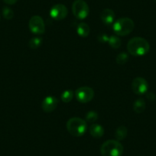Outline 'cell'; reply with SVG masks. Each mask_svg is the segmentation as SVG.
Returning a JSON list of instances; mask_svg holds the SVG:
<instances>
[{
	"instance_id": "cell-1",
	"label": "cell",
	"mask_w": 156,
	"mask_h": 156,
	"mask_svg": "<svg viewBox=\"0 0 156 156\" xmlns=\"http://www.w3.org/2000/svg\"><path fill=\"white\" fill-rule=\"evenodd\" d=\"M127 50L129 53L133 56H144L149 51L150 44L146 39L141 37H135L129 41Z\"/></svg>"
},
{
	"instance_id": "cell-2",
	"label": "cell",
	"mask_w": 156,
	"mask_h": 156,
	"mask_svg": "<svg viewBox=\"0 0 156 156\" xmlns=\"http://www.w3.org/2000/svg\"><path fill=\"white\" fill-rule=\"evenodd\" d=\"M66 126L68 133L75 137H80L83 136L87 129V124L86 121L78 117H73L69 119Z\"/></svg>"
},
{
	"instance_id": "cell-3",
	"label": "cell",
	"mask_w": 156,
	"mask_h": 156,
	"mask_svg": "<svg viewBox=\"0 0 156 156\" xmlns=\"http://www.w3.org/2000/svg\"><path fill=\"white\" fill-rule=\"evenodd\" d=\"M134 28V22L129 18H121L112 24L113 31L119 36L128 35L133 31Z\"/></svg>"
},
{
	"instance_id": "cell-4",
	"label": "cell",
	"mask_w": 156,
	"mask_h": 156,
	"mask_svg": "<svg viewBox=\"0 0 156 156\" xmlns=\"http://www.w3.org/2000/svg\"><path fill=\"white\" fill-rule=\"evenodd\" d=\"M102 156H122L123 146L117 140H108L100 148Z\"/></svg>"
},
{
	"instance_id": "cell-5",
	"label": "cell",
	"mask_w": 156,
	"mask_h": 156,
	"mask_svg": "<svg viewBox=\"0 0 156 156\" xmlns=\"http://www.w3.org/2000/svg\"><path fill=\"white\" fill-rule=\"evenodd\" d=\"M72 12L76 19L83 20L89 15L90 9L87 3L83 0H76L72 5Z\"/></svg>"
},
{
	"instance_id": "cell-6",
	"label": "cell",
	"mask_w": 156,
	"mask_h": 156,
	"mask_svg": "<svg viewBox=\"0 0 156 156\" xmlns=\"http://www.w3.org/2000/svg\"><path fill=\"white\" fill-rule=\"evenodd\" d=\"M75 97L80 103H87L94 98V90L89 87H81L76 90Z\"/></svg>"
},
{
	"instance_id": "cell-7",
	"label": "cell",
	"mask_w": 156,
	"mask_h": 156,
	"mask_svg": "<svg viewBox=\"0 0 156 156\" xmlns=\"http://www.w3.org/2000/svg\"><path fill=\"white\" fill-rule=\"evenodd\" d=\"M30 31L35 34H41L45 31V25L42 18L39 16H34L28 22Z\"/></svg>"
},
{
	"instance_id": "cell-8",
	"label": "cell",
	"mask_w": 156,
	"mask_h": 156,
	"mask_svg": "<svg viewBox=\"0 0 156 156\" xmlns=\"http://www.w3.org/2000/svg\"><path fill=\"white\" fill-rule=\"evenodd\" d=\"M148 83L145 79L141 76L136 77L132 83V90L137 95H143L148 91Z\"/></svg>"
},
{
	"instance_id": "cell-9",
	"label": "cell",
	"mask_w": 156,
	"mask_h": 156,
	"mask_svg": "<svg viewBox=\"0 0 156 156\" xmlns=\"http://www.w3.org/2000/svg\"><path fill=\"white\" fill-rule=\"evenodd\" d=\"M68 14L67 7L63 4H56L50 10V16L53 19L61 21L65 19Z\"/></svg>"
},
{
	"instance_id": "cell-10",
	"label": "cell",
	"mask_w": 156,
	"mask_h": 156,
	"mask_svg": "<svg viewBox=\"0 0 156 156\" xmlns=\"http://www.w3.org/2000/svg\"><path fill=\"white\" fill-rule=\"evenodd\" d=\"M58 105V100L53 96L45 97L41 103V108L46 112H53Z\"/></svg>"
},
{
	"instance_id": "cell-11",
	"label": "cell",
	"mask_w": 156,
	"mask_h": 156,
	"mask_svg": "<svg viewBox=\"0 0 156 156\" xmlns=\"http://www.w3.org/2000/svg\"><path fill=\"white\" fill-rule=\"evenodd\" d=\"M100 19L102 22L106 25H110L114 23L115 20V13L110 9H106L103 10L100 15Z\"/></svg>"
},
{
	"instance_id": "cell-12",
	"label": "cell",
	"mask_w": 156,
	"mask_h": 156,
	"mask_svg": "<svg viewBox=\"0 0 156 156\" xmlns=\"http://www.w3.org/2000/svg\"><path fill=\"white\" fill-rule=\"evenodd\" d=\"M90 133L94 138H101L104 135V129L99 124H92L90 127Z\"/></svg>"
},
{
	"instance_id": "cell-13",
	"label": "cell",
	"mask_w": 156,
	"mask_h": 156,
	"mask_svg": "<svg viewBox=\"0 0 156 156\" xmlns=\"http://www.w3.org/2000/svg\"><path fill=\"white\" fill-rule=\"evenodd\" d=\"M76 32H77L78 35L82 37H87L90 34V28L89 25L84 22H81L77 25L76 28Z\"/></svg>"
},
{
	"instance_id": "cell-14",
	"label": "cell",
	"mask_w": 156,
	"mask_h": 156,
	"mask_svg": "<svg viewBox=\"0 0 156 156\" xmlns=\"http://www.w3.org/2000/svg\"><path fill=\"white\" fill-rule=\"evenodd\" d=\"M128 134V129L124 126H120L116 129L115 132V137L117 139V141L123 140L126 139Z\"/></svg>"
},
{
	"instance_id": "cell-15",
	"label": "cell",
	"mask_w": 156,
	"mask_h": 156,
	"mask_svg": "<svg viewBox=\"0 0 156 156\" xmlns=\"http://www.w3.org/2000/svg\"><path fill=\"white\" fill-rule=\"evenodd\" d=\"M145 107H146V104L143 99L139 98L135 101L134 104H133V110L136 112V113H142L145 111Z\"/></svg>"
},
{
	"instance_id": "cell-16",
	"label": "cell",
	"mask_w": 156,
	"mask_h": 156,
	"mask_svg": "<svg viewBox=\"0 0 156 156\" xmlns=\"http://www.w3.org/2000/svg\"><path fill=\"white\" fill-rule=\"evenodd\" d=\"M108 44H109L112 48L117 49L119 48L121 46V40L119 37L115 35H111L109 37V41H108Z\"/></svg>"
},
{
	"instance_id": "cell-17",
	"label": "cell",
	"mask_w": 156,
	"mask_h": 156,
	"mask_svg": "<svg viewBox=\"0 0 156 156\" xmlns=\"http://www.w3.org/2000/svg\"><path fill=\"white\" fill-rule=\"evenodd\" d=\"M42 44V38L40 37H32L28 42V46L31 49H37Z\"/></svg>"
},
{
	"instance_id": "cell-18",
	"label": "cell",
	"mask_w": 156,
	"mask_h": 156,
	"mask_svg": "<svg viewBox=\"0 0 156 156\" xmlns=\"http://www.w3.org/2000/svg\"><path fill=\"white\" fill-rule=\"evenodd\" d=\"M73 97V92L71 90H67L64 91L61 94V100L64 103H69L72 100Z\"/></svg>"
},
{
	"instance_id": "cell-19",
	"label": "cell",
	"mask_w": 156,
	"mask_h": 156,
	"mask_svg": "<svg viewBox=\"0 0 156 156\" xmlns=\"http://www.w3.org/2000/svg\"><path fill=\"white\" fill-rule=\"evenodd\" d=\"M129 60V55L128 54L126 53V52H122V53H119V55L116 56V58H115V61H116V63L119 65H123L126 63Z\"/></svg>"
},
{
	"instance_id": "cell-20",
	"label": "cell",
	"mask_w": 156,
	"mask_h": 156,
	"mask_svg": "<svg viewBox=\"0 0 156 156\" xmlns=\"http://www.w3.org/2000/svg\"><path fill=\"white\" fill-rule=\"evenodd\" d=\"M2 16L7 20H10L14 17V12H13L12 9H11L9 7H3L2 9Z\"/></svg>"
},
{
	"instance_id": "cell-21",
	"label": "cell",
	"mask_w": 156,
	"mask_h": 156,
	"mask_svg": "<svg viewBox=\"0 0 156 156\" xmlns=\"http://www.w3.org/2000/svg\"><path fill=\"white\" fill-rule=\"evenodd\" d=\"M98 119V114L94 111H90L86 115V121L89 122H94Z\"/></svg>"
},
{
	"instance_id": "cell-22",
	"label": "cell",
	"mask_w": 156,
	"mask_h": 156,
	"mask_svg": "<svg viewBox=\"0 0 156 156\" xmlns=\"http://www.w3.org/2000/svg\"><path fill=\"white\" fill-rule=\"evenodd\" d=\"M109 36H107V34H99V36L97 37L98 41L100 43H108L109 41Z\"/></svg>"
},
{
	"instance_id": "cell-23",
	"label": "cell",
	"mask_w": 156,
	"mask_h": 156,
	"mask_svg": "<svg viewBox=\"0 0 156 156\" xmlns=\"http://www.w3.org/2000/svg\"><path fill=\"white\" fill-rule=\"evenodd\" d=\"M3 2L7 5H14L18 2V0H3Z\"/></svg>"
}]
</instances>
